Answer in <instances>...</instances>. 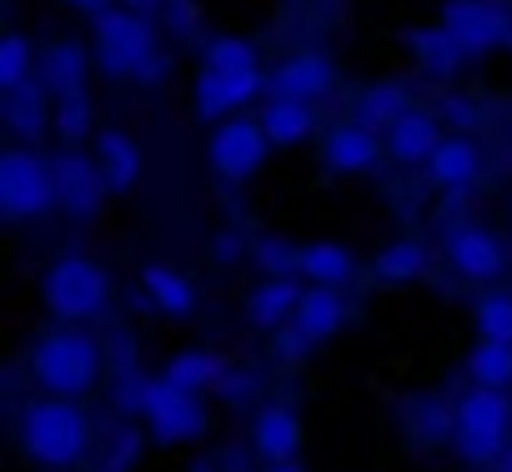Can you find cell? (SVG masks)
Here are the masks:
<instances>
[{"instance_id":"obj_14","label":"cell","mask_w":512,"mask_h":472,"mask_svg":"<svg viewBox=\"0 0 512 472\" xmlns=\"http://www.w3.org/2000/svg\"><path fill=\"white\" fill-rule=\"evenodd\" d=\"M382 151H387V141H377V131H372L367 121H347V126H332V131L322 136V161H327V171H337V176H362V171H372Z\"/></svg>"},{"instance_id":"obj_44","label":"cell","mask_w":512,"mask_h":472,"mask_svg":"<svg viewBox=\"0 0 512 472\" xmlns=\"http://www.w3.org/2000/svg\"><path fill=\"white\" fill-rule=\"evenodd\" d=\"M121 6H131V11H141V16H161L166 0H121Z\"/></svg>"},{"instance_id":"obj_5","label":"cell","mask_w":512,"mask_h":472,"mask_svg":"<svg viewBox=\"0 0 512 472\" xmlns=\"http://www.w3.org/2000/svg\"><path fill=\"white\" fill-rule=\"evenodd\" d=\"M141 422L151 432V442L161 447H181V442H201L206 437V402L191 387H176L166 372L146 377L141 392Z\"/></svg>"},{"instance_id":"obj_19","label":"cell","mask_w":512,"mask_h":472,"mask_svg":"<svg viewBox=\"0 0 512 472\" xmlns=\"http://www.w3.org/2000/svg\"><path fill=\"white\" fill-rule=\"evenodd\" d=\"M86 71H91V56L81 41H56L41 51V81L51 91V101H66V96H86Z\"/></svg>"},{"instance_id":"obj_40","label":"cell","mask_w":512,"mask_h":472,"mask_svg":"<svg viewBox=\"0 0 512 472\" xmlns=\"http://www.w3.org/2000/svg\"><path fill=\"white\" fill-rule=\"evenodd\" d=\"M241 252H246V242H241L236 231H221L216 242H211V257H216V262H241Z\"/></svg>"},{"instance_id":"obj_27","label":"cell","mask_w":512,"mask_h":472,"mask_svg":"<svg viewBox=\"0 0 512 472\" xmlns=\"http://www.w3.org/2000/svg\"><path fill=\"white\" fill-rule=\"evenodd\" d=\"M427 272V247L417 236H402V242H387L377 257H372V277L387 282V287H407Z\"/></svg>"},{"instance_id":"obj_38","label":"cell","mask_w":512,"mask_h":472,"mask_svg":"<svg viewBox=\"0 0 512 472\" xmlns=\"http://www.w3.org/2000/svg\"><path fill=\"white\" fill-rule=\"evenodd\" d=\"M161 21H166L171 36H196L201 31V6H196V0H166Z\"/></svg>"},{"instance_id":"obj_47","label":"cell","mask_w":512,"mask_h":472,"mask_svg":"<svg viewBox=\"0 0 512 472\" xmlns=\"http://www.w3.org/2000/svg\"><path fill=\"white\" fill-rule=\"evenodd\" d=\"M497 462H502V467H497V472H512V442H507V452H502V457H497Z\"/></svg>"},{"instance_id":"obj_6","label":"cell","mask_w":512,"mask_h":472,"mask_svg":"<svg viewBox=\"0 0 512 472\" xmlns=\"http://www.w3.org/2000/svg\"><path fill=\"white\" fill-rule=\"evenodd\" d=\"M51 206H61L51 161L36 156L31 146H11L6 156H0V216L31 221V216H46Z\"/></svg>"},{"instance_id":"obj_12","label":"cell","mask_w":512,"mask_h":472,"mask_svg":"<svg viewBox=\"0 0 512 472\" xmlns=\"http://www.w3.org/2000/svg\"><path fill=\"white\" fill-rule=\"evenodd\" d=\"M447 262H452L457 277H467V282H497V277L507 272L502 242H497L487 226H472V221L452 226V236H447Z\"/></svg>"},{"instance_id":"obj_48","label":"cell","mask_w":512,"mask_h":472,"mask_svg":"<svg viewBox=\"0 0 512 472\" xmlns=\"http://www.w3.org/2000/svg\"><path fill=\"white\" fill-rule=\"evenodd\" d=\"M191 472H216V467H211V462H196V467H191Z\"/></svg>"},{"instance_id":"obj_45","label":"cell","mask_w":512,"mask_h":472,"mask_svg":"<svg viewBox=\"0 0 512 472\" xmlns=\"http://www.w3.org/2000/svg\"><path fill=\"white\" fill-rule=\"evenodd\" d=\"M447 116H452L457 126H467V121H472V111H467V101H447Z\"/></svg>"},{"instance_id":"obj_33","label":"cell","mask_w":512,"mask_h":472,"mask_svg":"<svg viewBox=\"0 0 512 472\" xmlns=\"http://www.w3.org/2000/svg\"><path fill=\"white\" fill-rule=\"evenodd\" d=\"M201 66H211V71H251L256 66V46L241 41V36H211L201 46Z\"/></svg>"},{"instance_id":"obj_15","label":"cell","mask_w":512,"mask_h":472,"mask_svg":"<svg viewBox=\"0 0 512 472\" xmlns=\"http://www.w3.org/2000/svg\"><path fill=\"white\" fill-rule=\"evenodd\" d=\"M251 452L262 462H292L302 452V417L287 402H267L251 417Z\"/></svg>"},{"instance_id":"obj_26","label":"cell","mask_w":512,"mask_h":472,"mask_svg":"<svg viewBox=\"0 0 512 472\" xmlns=\"http://www.w3.org/2000/svg\"><path fill=\"white\" fill-rule=\"evenodd\" d=\"M262 126L272 136V146H302L317 136V111L312 101H297V96H272V106L262 111Z\"/></svg>"},{"instance_id":"obj_30","label":"cell","mask_w":512,"mask_h":472,"mask_svg":"<svg viewBox=\"0 0 512 472\" xmlns=\"http://www.w3.org/2000/svg\"><path fill=\"white\" fill-rule=\"evenodd\" d=\"M467 377L482 387H512V342L477 337V347L467 352Z\"/></svg>"},{"instance_id":"obj_25","label":"cell","mask_w":512,"mask_h":472,"mask_svg":"<svg viewBox=\"0 0 512 472\" xmlns=\"http://www.w3.org/2000/svg\"><path fill=\"white\" fill-rule=\"evenodd\" d=\"M407 46H412V56H417V66H422L427 76H457L462 61H467V51L457 46V36H452L442 21L407 31Z\"/></svg>"},{"instance_id":"obj_8","label":"cell","mask_w":512,"mask_h":472,"mask_svg":"<svg viewBox=\"0 0 512 472\" xmlns=\"http://www.w3.org/2000/svg\"><path fill=\"white\" fill-rule=\"evenodd\" d=\"M272 151H277V146H272L267 126H262V121H246L241 111L226 116V121H216V131H211V141H206V161H211V171H216L221 181H246V176H256Z\"/></svg>"},{"instance_id":"obj_9","label":"cell","mask_w":512,"mask_h":472,"mask_svg":"<svg viewBox=\"0 0 512 472\" xmlns=\"http://www.w3.org/2000/svg\"><path fill=\"white\" fill-rule=\"evenodd\" d=\"M442 26L457 36L467 61L507 46V36H512V16L497 6V0H447V6H442Z\"/></svg>"},{"instance_id":"obj_32","label":"cell","mask_w":512,"mask_h":472,"mask_svg":"<svg viewBox=\"0 0 512 472\" xmlns=\"http://www.w3.org/2000/svg\"><path fill=\"white\" fill-rule=\"evenodd\" d=\"M472 327H477V337L512 342V297L507 292H482L472 302Z\"/></svg>"},{"instance_id":"obj_31","label":"cell","mask_w":512,"mask_h":472,"mask_svg":"<svg viewBox=\"0 0 512 472\" xmlns=\"http://www.w3.org/2000/svg\"><path fill=\"white\" fill-rule=\"evenodd\" d=\"M36 71H41V61H36L31 36L11 31L6 41H0V91H16V86H26Z\"/></svg>"},{"instance_id":"obj_18","label":"cell","mask_w":512,"mask_h":472,"mask_svg":"<svg viewBox=\"0 0 512 472\" xmlns=\"http://www.w3.org/2000/svg\"><path fill=\"white\" fill-rule=\"evenodd\" d=\"M46 81H41V71L26 81V86H16V91H6V121H11V131L26 141V146H41V136L46 131H56V111H46Z\"/></svg>"},{"instance_id":"obj_4","label":"cell","mask_w":512,"mask_h":472,"mask_svg":"<svg viewBox=\"0 0 512 472\" xmlns=\"http://www.w3.org/2000/svg\"><path fill=\"white\" fill-rule=\"evenodd\" d=\"M41 297H46V312L56 317V322H96L101 312H106V302H111V277H106V267H96L91 257H61V262H51V272H46V282H41Z\"/></svg>"},{"instance_id":"obj_23","label":"cell","mask_w":512,"mask_h":472,"mask_svg":"<svg viewBox=\"0 0 512 472\" xmlns=\"http://www.w3.org/2000/svg\"><path fill=\"white\" fill-rule=\"evenodd\" d=\"M91 156L101 161V176H106V186H111L116 196H126V191L136 186V176H141V146H136L126 131H96Z\"/></svg>"},{"instance_id":"obj_22","label":"cell","mask_w":512,"mask_h":472,"mask_svg":"<svg viewBox=\"0 0 512 472\" xmlns=\"http://www.w3.org/2000/svg\"><path fill=\"white\" fill-rule=\"evenodd\" d=\"M141 292L151 302V312H166V317H191L196 312V282L166 262H151L141 267Z\"/></svg>"},{"instance_id":"obj_3","label":"cell","mask_w":512,"mask_h":472,"mask_svg":"<svg viewBox=\"0 0 512 472\" xmlns=\"http://www.w3.org/2000/svg\"><path fill=\"white\" fill-rule=\"evenodd\" d=\"M507 427H512V397L507 387H482L472 382L457 407H452V447L467 467H492L507 452Z\"/></svg>"},{"instance_id":"obj_34","label":"cell","mask_w":512,"mask_h":472,"mask_svg":"<svg viewBox=\"0 0 512 472\" xmlns=\"http://www.w3.org/2000/svg\"><path fill=\"white\" fill-rule=\"evenodd\" d=\"M56 136H61L66 146H86V141H96V136H91V101H86V96H66V101H56Z\"/></svg>"},{"instance_id":"obj_46","label":"cell","mask_w":512,"mask_h":472,"mask_svg":"<svg viewBox=\"0 0 512 472\" xmlns=\"http://www.w3.org/2000/svg\"><path fill=\"white\" fill-rule=\"evenodd\" d=\"M262 472H307V467H302V462H297V457H292V462H267V467H262Z\"/></svg>"},{"instance_id":"obj_28","label":"cell","mask_w":512,"mask_h":472,"mask_svg":"<svg viewBox=\"0 0 512 472\" xmlns=\"http://www.w3.org/2000/svg\"><path fill=\"white\" fill-rule=\"evenodd\" d=\"M166 377L176 387H191V392H216V382L226 377V362L216 352H206V347H191V352H176L166 362Z\"/></svg>"},{"instance_id":"obj_42","label":"cell","mask_w":512,"mask_h":472,"mask_svg":"<svg viewBox=\"0 0 512 472\" xmlns=\"http://www.w3.org/2000/svg\"><path fill=\"white\" fill-rule=\"evenodd\" d=\"M166 71H171V56H166V51H156V56L136 71V81H141V86H156V81H166Z\"/></svg>"},{"instance_id":"obj_7","label":"cell","mask_w":512,"mask_h":472,"mask_svg":"<svg viewBox=\"0 0 512 472\" xmlns=\"http://www.w3.org/2000/svg\"><path fill=\"white\" fill-rule=\"evenodd\" d=\"M156 56V31L151 16L131 6H111L96 16V66L106 76H136Z\"/></svg>"},{"instance_id":"obj_16","label":"cell","mask_w":512,"mask_h":472,"mask_svg":"<svg viewBox=\"0 0 512 472\" xmlns=\"http://www.w3.org/2000/svg\"><path fill=\"white\" fill-rule=\"evenodd\" d=\"M387 156L397 166H427V156L442 146V126L432 111H402L392 126H387Z\"/></svg>"},{"instance_id":"obj_35","label":"cell","mask_w":512,"mask_h":472,"mask_svg":"<svg viewBox=\"0 0 512 472\" xmlns=\"http://www.w3.org/2000/svg\"><path fill=\"white\" fill-rule=\"evenodd\" d=\"M251 262L267 277H297V247H287L282 236H256L251 242Z\"/></svg>"},{"instance_id":"obj_11","label":"cell","mask_w":512,"mask_h":472,"mask_svg":"<svg viewBox=\"0 0 512 472\" xmlns=\"http://www.w3.org/2000/svg\"><path fill=\"white\" fill-rule=\"evenodd\" d=\"M267 86V76L262 71H211V66H201V76H196V86H191V101H196V121H226V116H236L246 101H256V91Z\"/></svg>"},{"instance_id":"obj_1","label":"cell","mask_w":512,"mask_h":472,"mask_svg":"<svg viewBox=\"0 0 512 472\" xmlns=\"http://www.w3.org/2000/svg\"><path fill=\"white\" fill-rule=\"evenodd\" d=\"M21 447L41 467H76L91 452V417L76 407V397H31L21 407Z\"/></svg>"},{"instance_id":"obj_21","label":"cell","mask_w":512,"mask_h":472,"mask_svg":"<svg viewBox=\"0 0 512 472\" xmlns=\"http://www.w3.org/2000/svg\"><path fill=\"white\" fill-rule=\"evenodd\" d=\"M317 347L322 342H332L342 327H347V302H342V292L337 287H322V282H307V292H302V302H297V317H292Z\"/></svg>"},{"instance_id":"obj_39","label":"cell","mask_w":512,"mask_h":472,"mask_svg":"<svg viewBox=\"0 0 512 472\" xmlns=\"http://www.w3.org/2000/svg\"><path fill=\"white\" fill-rule=\"evenodd\" d=\"M136 452H141V432H136V427H121V432L111 437V452H106L101 472H126V467L136 462Z\"/></svg>"},{"instance_id":"obj_29","label":"cell","mask_w":512,"mask_h":472,"mask_svg":"<svg viewBox=\"0 0 512 472\" xmlns=\"http://www.w3.org/2000/svg\"><path fill=\"white\" fill-rule=\"evenodd\" d=\"M407 106H412V91H407L402 81H377V86H367V91L357 96V121H367L372 131H377V126L387 131Z\"/></svg>"},{"instance_id":"obj_13","label":"cell","mask_w":512,"mask_h":472,"mask_svg":"<svg viewBox=\"0 0 512 472\" xmlns=\"http://www.w3.org/2000/svg\"><path fill=\"white\" fill-rule=\"evenodd\" d=\"M272 96H297V101H322L337 86V66L327 51H292L272 76H267Z\"/></svg>"},{"instance_id":"obj_43","label":"cell","mask_w":512,"mask_h":472,"mask_svg":"<svg viewBox=\"0 0 512 472\" xmlns=\"http://www.w3.org/2000/svg\"><path fill=\"white\" fill-rule=\"evenodd\" d=\"M66 6H71V11H81V16H91V21H96V16H101V11H111V6H116V0H66Z\"/></svg>"},{"instance_id":"obj_41","label":"cell","mask_w":512,"mask_h":472,"mask_svg":"<svg viewBox=\"0 0 512 472\" xmlns=\"http://www.w3.org/2000/svg\"><path fill=\"white\" fill-rule=\"evenodd\" d=\"M251 387H256V377H251V372H231V367H226V377L216 382V392H221V397H231V402H236V397H246Z\"/></svg>"},{"instance_id":"obj_37","label":"cell","mask_w":512,"mask_h":472,"mask_svg":"<svg viewBox=\"0 0 512 472\" xmlns=\"http://www.w3.org/2000/svg\"><path fill=\"white\" fill-rule=\"evenodd\" d=\"M312 347H317V342H312L297 322H282V327L272 332V357H277V362H302Z\"/></svg>"},{"instance_id":"obj_17","label":"cell","mask_w":512,"mask_h":472,"mask_svg":"<svg viewBox=\"0 0 512 472\" xmlns=\"http://www.w3.org/2000/svg\"><path fill=\"white\" fill-rule=\"evenodd\" d=\"M422 171L437 191H467L482 176V151H477L472 136H442V146L427 156Z\"/></svg>"},{"instance_id":"obj_36","label":"cell","mask_w":512,"mask_h":472,"mask_svg":"<svg viewBox=\"0 0 512 472\" xmlns=\"http://www.w3.org/2000/svg\"><path fill=\"white\" fill-rule=\"evenodd\" d=\"M412 427H417V442H442L452 437V412L442 402H422L412 407Z\"/></svg>"},{"instance_id":"obj_10","label":"cell","mask_w":512,"mask_h":472,"mask_svg":"<svg viewBox=\"0 0 512 472\" xmlns=\"http://www.w3.org/2000/svg\"><path fill=\"white\" fill-rule=\"evenodd\" d=\"M51 176H56V201L71 211V216H96V206L111 196L106 176H101V161L66 146L51 156Z\"/></svg>"},{"instance_id":"obj_24","label":"cell","mask_w":512,"mask_h":472,"mask_svg":"<svg viewBox=\"0 0 512 472\" xmlns=\"http://www.w3.org/2000/svg\"><path fill=\"white\" fill-rule=\"evenodd\" d=\"M297 277L322 282V287H347L357 277V257L342 242H307L297 247Z\"/></svg>"},{"instance_id":"obj_20","label":"cell","mask_w":512,"mask_h":472,"mask_svg":"<svg viewBox=\"0 0 512 472\" xmlns=\"http://www.w3.org/2000/svg\"><path fill=\"white\" fill-rule=\"evenodd\" d=\"M307 287H297L292 277H267L246 292V322L262 327V332H277L282 322L297 317V302H302Z\"/></svg>"},{"instance_id":"obj_2","label":"cell","mask_w":512,"mask_h":472,"mask_svg":"<svg viewBox=\"0 0 512 472\" xmlns=\"http://www.w3.org/2000/svg\"><path fill=\"white\" fill-rule=\"evenodd\" d=\"M31 377L41 392L56 397H86L101 382V347L91 332H81V322H61L56 332H46L31 352Z\"/></svg>"}]
</instances>
